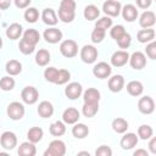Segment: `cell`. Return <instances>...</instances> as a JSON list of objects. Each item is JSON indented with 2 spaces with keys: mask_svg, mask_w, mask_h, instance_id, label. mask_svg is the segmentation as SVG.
I'll list each match as a JSON object with an SVG mask.
<instances>
[{
  "mask_svg": "<svg viewBox=\"0 0 156 156\" xmlns=\"http://www.w3.org/2000/svg\"><path fill=\"white\" fill-rule=\"evenodd\" d=\"M76 16V1L61 0L58 6V18L65 23H71Z\"/></svg>",
  "mask_w": 156,
  "mask_h": 156,
  "instance_id": "6da1fadb",
  "label": "cell"
},
{
  "mask_svg": "<svg viewBox=\"0 0 156 156\" xmlns=\"http://www.w3.org/2000/svg\"><path fill=\"white\" fill-rule=\"evenodd\" d=\"M6 113L12 121H20L23 118L26 110H24L23 104L18 102V101H12L9 104V106L6 108Z\"/></svg>",
  "mask_w": 156,
  "mask_h": 156,
  "instance_id": "7a4b0ae2",
  "label": "cell"
},
{
  "mask_svg": "<svg viewBox=\"0 0 156 156\" xmlns=\"http://www.w3.org/2000/svg\"><path fill=\"white\" fill-rule=\"evenodd\" d=\"M66 154V144L60 140V139H56V140H52L48 149L44 151V156H63Z\"/></svg>",
  "mask_w": 156,
  "mask_h": 156,
  "instance_id": "3957f363",
  "label": "cell"
},
{
  "mask_svg": "<svg viewBox=\"0 0 156 156\" xmlns=\"http://www.w3.org/2000/svg\"><path fill=\"white\" fill-rule=\"evenodd\" d=\"M60 52L65 57H68V58L74 57L78 54V44L72 39L63 40L60 44Z\"/></svg>",
  "mask_w": 156,
  "mask_h": 156,
  "instance_id": "277c9868",
  "label": "cell"
},
{
  "mask_svg": "<svg viewBox=\"0 0 156 156\" xmlns=\"http://www.w3.org/2000/svg\"><path fill=\"white\" fill-rule=\"evenodd\" d=\"M98 49L94 46V45H84L82 49H80V58L84 63H94L98 58Z\"/></svg>",
  "mask_w": 156,
  "mask_h": 156,
  "instance_id": "5b68a950",
  "label": "cell"
},
{
  "mask_svg": "<svg viewBox=\"0 0 156 156\" xmlns=\"http://www.w3.org/2000/svg\"><path fill=\"white\" fill-rule=\"evenodd\" d=\"M21 98H22V101L24 104H28V105H33L38 101L39 99V91L37 90V88L32 87V85H28V87H24L21 91Z\"/></svg>",
  "mask_w": 156,
  "mask_h": 156,
  "instance_id": "8992f818",
  "label": "cell"
},
{
  "mask_svg": "<svg viewBox=\"0 0 156 156\" xmlns=\"http://www.w3.org/2000/svg\"><path fill=\"white\" fill-rule=\"evenodd\" d=\"M122 5L117 0H106L102 4V11L108 17H117L121 13Z\"/></svg>",
  "mask_w": 156,
  "mask_h": 156,
  "instance_id": "52a82bcc",
  "label": "cell"
},
{
  "mask_svg": "<svg viewBox=\"0 0 156 156\" xmlns=\"http://www.w3.org/2000/svg\"><path fill=\"white\" fill-rule=\"evenodd\" d=\"M0 144L5 150H12L17 146V136L13 132H4L0 135Z\"/></svg>",
  "mask_w": 156,
  "mask_h": 156,
  "instance_id": "ba28073f",
  "label": "cell"
},
{
  "mask_svg": "<svg viewBox=\"0 0 156 156\" xmlns=\"http://www.w3.org/2000/svg\"><path fill=\"white\" fill-rule=\"evenodd\" d=\"M128 62H129L132 68H134V69H143L146 66V56L141 51H135L132 55H129Z\"/></svg>",
  "mask_w": 156,
  "mask_h": 156,
  "instance_id": "9c48e42d",
  "label": "cell"
},
{
  "mask_svg": "<svg viewBox=\"0 0 156 156\" xmlns=\"http://www.w3.org/2000/svg\"><path fill=\"white\" fill-rule=\"evenodd\" d=\"M112 68L111 65H108L107 62H98L94 67H93V74L99 78V79H106L111 76Z\"/></svg>",
  "mask_w": 156,
  "mask_h": 156,
  "instance_id": "30bf717a",
  "label": "cell"
},
{
  "mask_svg": "<svg viewBox=\"0 0 156 156\" xmlns=\"http://www.w3.org/2000/svg\"><path fill=\"white\" fill-rule=\"evenodd\" d=\"M138 110L144 115H151L155 110V101L151 96H143L138 101Z\"/></svg>",
  "mask_w": 156,
  "mask_h": 156,
  "instance_id": "8fae6325",
  "label": "cell"
},
{
  "mask_svg": "<svg viewBox=\"0 0 156 156\" xmlns=\"http://www.w3.org/2000/svg\"><path fill=\"white\" fill-rule=\"evenodd\" d=\"M43 37H44V39L48 43H50V44H57L58 41L62 40L63 34H62V32L58 28H56V27H49L48 29L44 30Z\"/></svg>",
  "mask_w": 156,
  "mask_h": 156,
  "instance_id": "7c38bea8",
  "label": "cell"
},
{
  "mask_svg": "<svg viewBox=\"0 0 156 156\" xmlns=\"http://www.w3.org/2000/svg\"><path fill=\"white\" fill-rule=\"evenodd\" d=\"M82 94H83V87L78 82H72V83L67 84V87L65 88V95L69 100H76Z\"/></svg>",
  "mask_w": 156,
  "mask_h": 156,
  "instance_id": "4fadbf2b",
  "label": "cell"
},
{
  "mask_svg": "<svg viewBox=\"0 0 156 156\" xmlns=\"http://www.w3.org/2000/svg\"><path fill=\"white\" fill-rule=\"evenodd\" d=\"M139 141V138L135 133H126L122 138H121V141H119V145L123 150H130L133 147L136 146Z\"/></svg>",
  "mask_w": 156,
  "mask_h": 156,
  "instance_id": "5bb4252c",
  "label": "cell"
},
{
  "mask_svg": "<svg viewBox=\"0 0 156 156\" xmlns=\"http://www.w3.org/2000/svg\"><path fill=\"white\" fill-rule=\"evenodd\" d=\"M129 60V54L124 50L115 51L111 56V65L115 67H122L124 66Z\"/></svg>",
  "mask_w": 156,
  "mask_h": 156,
  "instance_id": "9a60e30c",
  "label": "cell"
},
{
  "mask_svg": "<svg viewBox=\"0 0 156 156\" xmlns=\"http://www.w3.org/2000/svg\"><path fill=\"white\" fill-rule=\"evenodd\" d=\"M80 118V113L74 107H68L62 113V121L65 124H74Z\"/></svg>",
  "mask_w": 156,
  "mask_h": 156,
  "instance_id": "2e32d148",
  "label": "cell"
},
{
  "mask_svg": "<svg viewBox=\"0 0 156 156\" xmlns=\"http://www.w3.org/2000/svg\"><path fill=\"white\" fill-rule=\"evenodd\" d=\"M121 13H122V17L127 21V22H134L136 18H138V10H136V6L132 5V4H127L124 5L122 9H121Z\"/></svg>",
  "mask_w": 156,
  "mask_h": 156,
  "instance_id": "e0dca14e",
  "label": "cell"
},
{
  "mask_svg": "<svg viewBox=\"0 0 156 156\" xmlns=\"http://www.w3.org/2000/svg\"><path fill=\"white\" fill-rule=\"evenodd\" d=\"M156 23V16L152 11H144L139 17V24L143 28H152Z\"/></svg>",
  "mask_w": 156,
  "mask_h": 156,
  "instance_id": "ac0fdd59",
  "label": "cell"
},
{
  "mask_svg": "<svg viewBox=\"0 0 156 156\" xmlns=\"http://www.w3.org/2000/svg\"><path fill=\"white\" fill-rule=\"evenodd\" d=\"M124 87V78L121 74H115L108 79V89L112 93H119Z\"/></svg>",
  "mask_w": 156,
  "mask_h": 156,
  "instance_id": "d6986e66",
  "label": "cell"
},
{
  "mask_svg": "<svg viewBox=\"0 0 156 156\" xmlns=\"http://www.w3.org/2000/svg\"><path fill=\"white\" fill-rule=\"evenodd\" d=\"M22 39H23L24 41H27L28 44L35 46V45L39 43L40 34H39V32H38L37 29H34V28H29V29H27V30L23 32V34H22Z\"/></svg>",
  "mask_w": 156,
  "mask_h": 156,
  "instance_id": "ffe728a7",
  "label": "cell"
},
{
  "mask_svg": "<svg viewBox=\"0 0 156 156\" xmlns=\"http://www.w3.org/2000/svg\"><path fill=\"white\" fill-rule=\"evenodd\" d=\"M37 111H38V115H39L40 117H43V118H49V117H51V116L54 115V105H52L50 101L44 100V101H41V102L39 104Z\"/></svg>",
  "mask_w": 156,
  "mask_h": 156,
  "instance_id": "44dd1931",
  "label": "cell"
},
{
  "mask_svg": "<svg viewBox=\"0 0 156 156\" xmlns=\"http://www.w3.org/2000/svg\"><path fill=\"white\" fill-rule=\"evenodd\" d=\"M41 20L49 27H54L58 22L57 16H56V12L52 9H44L43 12H41Z\"/></svg>",
  "mask_w": 156,
  "mask_h": 156,
  "instance_id": "7402d4cb",
  "label": "cell"
},
{
  "mask_svg": "<svg viewBox=\"0 0 156 156\" xmlns=\"http://www.w3.org/2000/svg\"><path fill=\"white\" fill-rule=\"evenodd\" d=\"M17 152H18L20 156H34V155L37 154V147H35L34 143H30V141L28 140V141L22 143V144L18 146Z\"/></svg>",
  "mask_w": 156,
  "mask_h": 156,
  "instance_id": "603a6c76",
  "label": "cell"
},
{
  "mask_svg": "<svg viewBox=\"0 0 156 156\" xmlns=\"http://www.w3.org/2000/svg\"><path fill=\"white\" fill-rule=\"evenodd\" d=\"M22 34H23V28H22V26L20 23H12L6 29V37L9 39H11V40L18 39Z\"/></svg>",
  "mask_w": 156,
  "mask_h": 156,
  "instance_id": "cb8c5ba5",
  "label": "cell"
},
{
  "mask_svg": "<svg viewBox=\"0 0 156 156\" xmlns=\"http://www.w3.org/2000/svg\"><path fill=\"white\" fill-rule=\"evenodd\" d=\"M139 43H150L155 39V30L152 28H144L136 33Z\"/></svg>",
  "mask_w": 156,
  "mask_h": 156,
  "instance_id": "d4e9b609",
  "label": "cell"
},
{
  "mask_svg": "<svg viewBox=\"0 0 156 156\" xmlns=\"http://www.w3.org/2000/svg\"><path fill=\"white\" fill-rule=\"evenodd\" d=\"M50 60H51V55L46 49H40L39 51H37V54H35V63L38 66L44 67L50 62Z\"/></svg>",
  "mask_w": 156,
  "mask_h": 156,
  "instance_id": "484cf974",
  "label": "cell"
},
{
  "mask_svg": "<svg viewBox=\"0 0 156 156\" xmlns=\"http://www.w3.org/2000/svg\"><path fill=\"white\" fill-rule=\"evenodd\" d=\"M5 71L9 73V76H17L22 72V63L17 60H10L6 62Z\"/></svg>",
  "mask_w": 156,
  "mask_h": 156,
  "instance_id": "4316f807",
  "label": "cell"
},
{
  "mask_svg": "<svg viewBox=\"0 0 156 156\" xmlns=\"http://www.w3.org/2000/svg\"><path fill=\"white\" fill-rule=\"evenodd\" d=\"M127 91L132 95V96H139L143 94L144 91V85L139 80H130L127 84Z\"/></svg>",
  "mask_w": 156,
  "mask_h": 156,
  "instance_id": "83f0119b",
  "label": "cell"
},
{
  "mask_svg": "<svg viewBox=\"0 0 156 156\" xmlns=\"http://www.w3.org/2000/svg\"><path fill=\"white\" fill-rule=\"evenodd\" d=\"M99 111V102H84L82 107V113L87 118L94 117Z\"/></svg>",
  "mask_w": 156,
  "mask_h": 156,
  "instance_id": "f1b7e54d",
  "label": "cell"
},
{
  "mask_svg": "<svg viewBox=\"0 0 156 156\" xmlns=\"http://www.w3.org/2000/svg\"><path fill=\"white\" fill-rule=\"evenodd\" d=\"M72 134L77 139H84L89 134V128L84 123H74L72 128Z\"/></svg>",
  "mask_w": 156,
  "mask_h": 156,
  "instance_id": "f546056e",
  "label": "cell"
},
{
  "mask_svg": "<svg viewBox=\"0 0 156 156\" xmlns=\"http://www.w3.org/2000/svg\"><path fill=\"white\" fill-rule=\"evenodd\" d=\"M43 135H44V132H43V129H41L40 127H32V128H29L28 132H27V138H28V140H29L30 143H34V144L39 143V141L41 140Z\"/></svg>",
  "mask_w": 156,
  "mask_h": 156,
  "instance_id": "4dcf8cb0",
  "label": "cell"
},
{
  "mask_svg": "<svg viewBox=\"0 0 156 156\" xmlns=\"http://www.w3.org/2000/svg\"><path fill=\"white\" fill-rule=\"evenodd\" d=\"M84 102H99L100 101V91L95 88H88L83 93Z\"/></svg>",
  "mask_w": 156,
  "mask_h": 156,
  "instance_id": "1f68e13d",
  "label": "cell"
},
{
  "mask_svg": "<svg viewBox=\"0 0 156 156\" xmlns=\"http://www.w3.org/2000/svg\"><path fill=\"white\" fill-rule=\"evenodd\" d=\"M128 127H129V124H128V122H127L124 118L118 117V118H115V119L112 121V129H113L117 134H123V133H126L127 129H128Z\"/></svg>",
  "mask_w": 156,
  "mask_h": 156,
  "instance_id": "d6a6232c",
  "label": "cell"
},
{
  "mask_svg": "<svg viewBox=\"0 0 156 156\" xmlns=\"http://www.w3.org/2000/svg\"><path fill=\"white\" fill-rule=\"evenodd\" d=\"M49 132H50V134L54 135V136H61V135H63V134L66 133V126H65L63 122L56 121V122H54V123L50 124Z\"/></svg>",
  "mask_w": 156,
  "mask_h": 156,
  "instance_id": "836d02e7",
  "label": "cell"
},
{
  "mask_svg": "<svg viewBox=\"0 0 156 156\" xmlns=\"http://www.w3.org/2000/svg\"><path fill=\"white\" fill-rule=\"evenodd\" d=\"M83 15H84V18H85V20H88V21H94V20H96V18L100 16V10H99V7L95 6V5H88V6H85Z\"/></svg>",
  "mask_w": 156,
  "mask_h": 156,
  "instance_id": "e575fe53",
  "label": "cell"
},
{
  "mask_svg": "<svg viewBox=\"0 0 156 156\" xmlns=\"http://www.w3.org/2000/svg\"><path fill=\"white\" fill-rule=\"evenodd\" d=\"M154 134V130H152V127L149 126V124H141L139 128H138V136L141 139V140H147L152 136Z\"/></svg>",
  "mask_w": 156,
  "mask_h": 156,
  "instance_id": "d590c367",
  "label": "cell"
},
{
  "mask_svg": "<svg viewBox=\"0 0 156 156\" xmlns=\"http://www.w3.org/2000/svg\"><path fill=\"white\" fill-rule=\"evenodd\" d=\"M15 79L12 78V76H5L0 79V89L4 91H10L15 88Z\"/></svg>",
  "mask_w": 156,
  "mask_h": 156,
  "instance_id": "8d00e7d4",
  "label": "cell"
},
{
  "mask_svg": "<svg viewBox=\"0 0 156 156\" xmlns=\"http://www.w3.org/2000/svg\"><path fill=\"white\" fill-rule=\"evenodd\" d=\"M39 18V11L35 7H27L24 11V20L28 23H35Z\"/></svg>",
  "mask_w": 156,
  "mask_h": 156,
  "instance_id": "74e56055",
  "label": "cell"
},
{
  "mask_svg": "<svg viewBox=\"0 0 156 156\" xmlns=\"http://www.w3.org/2000/svg\"><path fill=\"white\" fill-rule=\"evenodd\" d=\"M57 76H58V69L55 68V67H48L44 71V78L49 83H54L55 84V82L57 79Z\"/></svg>",
  "mask_w": 156,
  "mask_h": 156,
  "instance_id": "f35d334b",
  "label": "cell"
},
{
  "mask_svg": "<svg viewBox=\"0 0 156 156\" xmlns=\"http://www.w3.org/2000/svg\"><path fill=\"white\" fill-rule=\"evenodd\" d=\"M105 35H106V30L105 29H101V28L95 27V29L91 32L90 38H91V41L93 43L98 44V43H101L105 39Z\"/></svg>",
  "mask_w": 156,
  "mask_h": 156,
  "instance_id": "ab89813d",
  "label": "cell"
},
{
  "mask_svg": "<svg viewBox=\"0 0 156 156\" xmlns=\"http://www.w3.org/2000/svg\"><path fill=\"white\" fill-rule=\"evenodd\" d=\"M69 78H71V73H69L67 69H65V68L58 69V76H57V79H56L55 84H57V85H63V84L68 83Z\"/></svg>",
  "mask_w": 156,
  "mask_h": 156,
  "instance_id": "60d3db41",
  "label": "cell"
},
{
  "mask_svg": "<svg viewBox=\"0 0 156 156\" xmlns=\"http://www.w3.org/2000/svg\"><path fill=\"white\" fill-rule=\"evenodd\" d=\"M117 44H118V46L121 48V49H128L129 46H130V43H132V37H130V34L129 33H124V34H122L117 40Z\"/></svg>",
  "mask_w": 156,
  "mask_h": 156,
  "instance_id": "b9f144b4",
  "label": "cell"
},
{
  "mask_svg": "<svg viewBox=\"0 0 156 156\" xmlns=\"http://www.w3.org/2000/svg\"><path fill=\"white\" fill-rule=\"evenodd\" d=\"M95 27L98 28H101V29H110L112 27V18L108 17V16H104L101 18H99L95 23Z\"/></svg>",
  "mask_w": 156,
  "mask_h": 156,
  "instance_id": "7bdbcfd3",
  "label": "cell"
},
{
  "mask_svg": "<svg viewBox=\"0 0 156 156\" xmlns=\"http://www.w3.org/2000/svg\"><path fill=\"white\" fill-rule=\"evenodd\" d=\"M18 49H20V51H21L23 55H30L32 52H34L35 46H34V45H30V44H28L27 41H24L23 39H21V40H20V44H18Z\"/></svg>",
  "mask_w": 156,
  "mask_h": 156,
  "instance_id": "ee69618b",
  "label": "cell"
},
{
  "mask_svg": "<svg viewBox=\"0 0 156 156\" xmlns=\"http://www.w3.org/2000/svg\"><path fill=\"white\" fill-rule=\"evenodd\" d=\"M126 33V29H124V27L122 26V24H117V26H113V27H111V30H110V35L115 39V40H117L122 34H124Z\"/></svg>",
  "mask_w": 156,
  "mask_h": 156,
  "instance_id": "f6af8a7d",
  "label": "cell"
},
{
  "mask_svg": "<svg viewBox=\"0 0 156 156\" xmlns=\"http://www.w3.org/2000/svg\"><path fill=\"white\" fill-rule=\"evenodd\" d=\"M145 52H146V56L151 60H155L156 58V43L152 40L150 41L147 45H146V49H145Z\"/></svg>",
  "mask_w": 156,
  "mask_h": 156,
  "instance_id": "bcb514c9",
  "label": "cell"
},
{
  "mask_svg": "<svg viewBox=\"0 0 156 156\" xmlns=\"http://www.w3.org/2000/svg\"><path fill=\"white\" fill-rule=\"evenodd\" d=\"M95 155H96V156H111V155H112V150H111V147L107 146V145H101V146H99V147L96 149Z\"/></svg>",
  "mask_w": 156,
  "mask_h": 156,
  "instance_id": "7dc6e473",
  "label": "cell"
},
{
  "mask_svg": "<svg viewBox=\"0 0 156 156\" xmlns=\"http://www.w3.org/2000/svg\"><path fill=\"white\" fill-rule=\"evenodd\" d=\"M32 0H13L17 9H27Z\"/></svg>",
  "mask_w": 156,
  "mask_h": 156,
  "instance_id": "c3c4849f",
  "label": "cell"
},
{
  "mask_svg": "<svg viewBox=\"0 0 156 156\" xmlns=\"http://www.w3.org/2000/svg\"><path fill=\"white\" fill-rule=\"evenodd\" d=\"M136 6L140 9H149L152 4V0H135Z\"/></svg>",
  "mask_w": 156,
  "mask_h": 156,
  "instance_id": "681fc988",
  "label": "cell"
},
{
  "mask_svg": "<svg viewBox=\"0 0 156 156\" xmlns=\"http://www.w3.org/2000/svg\"><path fill=\"white\" fill-rule=\"evenodd\" d=\"M149 150L151 154H156V138L151 136L149 141Z\"/></svg>",
  "mask_w": 156,
  "mask_h": 156,
  "instance_id": "f907efd6",
  "label": "cell"
},
{
  "mask_svg": "<svg viewBox=\"0 0 156 156\" xmlns=\"http://www.w3.org/2000/svg\"><path fill=\"white\" fill-rule=\"evenodd\" d=\"M12 0H0V10H7L11 5Z\"/></svg>",
  "mask_w": 156,
  "mask_h": 156,
  "instance_id": "816d5d0a",
  "label": "cell"
},
{
  "mask_svg": "<svg viewBox=\"0 0 156 156\" xmlns=\"http://www.w3.org/2000/svg\"><path fill=\"white\" fill-rule=\"evenodd\" d=\"M133 155H134V156H147L149 152H147L146 150H144V149H138V150H135V151L133 152Z\"/></svg>",
  "mask_w": 156,
  "mask_h": 156,
  "instance_id": "f5cc1de1",
  "label": "cell"
},
{
  "mask_svg": "<svg viewBox=\"0 0 156 156\" xmlns=\"http://www.w3.org/2000/svg\"><path fill=\"white\" fill-rule=\"evenodd\" d=\"M78 155H88V156H89V152H85V151H80V152H78Z\"/></svg>",
  "mask_w": 156,
  "mask_h": 156,
  "instance_id": "db71d44e",
  "label": "cell"
},
{
  "mask_svg": "<svg viewBox=\"0 0 156 156\" xmlns=\"http://www.w3.org/2000/svg\"><path fill=\"white\" fill-rule=\"evenodd\" d=\"M1 48H2V39H1V37H0V50H1Z\"/></svg>",
  "mask_w": 156,
  "mask_h": 156,
  "instance_id": "11a10c76",
  "label": "cell"
}]
</instances>
